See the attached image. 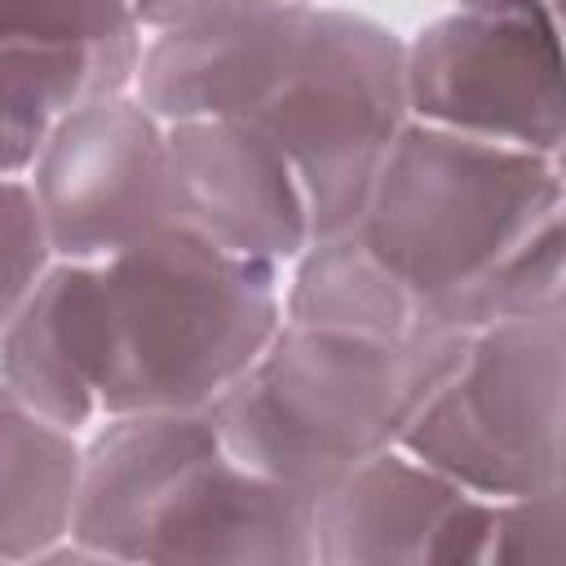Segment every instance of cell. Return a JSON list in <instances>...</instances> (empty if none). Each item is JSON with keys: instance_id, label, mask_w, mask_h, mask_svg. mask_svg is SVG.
<instances>
[{"instance_id": "obj_1", "label": "cell", "mask_w": 566, "mask_h": 566, "mask_svg": "<svg viewBox=\"0 0 566 566\" xmlns=\"http://www.w3.org/2000/svg\"><path fill=\"white\" fill-rule=\"evenodd\" d=\"M137 97L164 119H243L296 168L314 239L363 217L407 128L402 35L318 0H239L155 27Z\"/></svg>"}, {"instance_id": "obj_2", "label": "cell", "mask_w": 566, "mask_h": 566, "mask_svg": "<svg viewBox=\"0 0 566 566\" xmlns=\"http://www.w3.org/2000/svg\"><path fill=\"white\" fill-rule=\"evenodd\" d=\"M314 500L239 464L208 411L106 416L44 562L314 566Z\"/></svg>"}, {"instance_id": "obj_3", "label": "cell", "mask_w": 566, "mask_h": 566, "mask_svg": "<svg viewBox=\"0 0 566 566\" xmlns=\"http://www.w3.org/2000/svg\"><path fill=\"white\" fill-rule=\"evenodd\" d=\"M566 217L562 159L407 119L349 234L402 292L416 336L491 327L500 265Z\"/></svg>"}, {"instance_id": "obj_4", "label": "cell", "mask_w": 566, "mask_h": 566, "mask_svg": "<svg viewBox=\"0 0 566 566\" xmlns=\"http://www.w3.org/2000/svg\"><path fill=\"white\" fill-rule=\"evenodd\" d=\"M93 270L97 416L203 411L283 318V270L164 226Z\"/></svg>"}, {"instance_id": "obj_5", "label": "cell", "mask_w": 566, "mask_h": 566, "mask_svg": "<svg viewBox=\"0 0 566 566\" xmlns=\"http://www.w3.org/2000/svg\"><path fill=\"white\" fill-rule=\"evenodd\" d=\"M464 345L469 332L385 340L279 318L261 354L203 411L239 464L318 495L402 442L460 367Z\"/></svg>"}, {"instance_id": "obj_6", "label": "cell", "mask_w": 566, "mask_h": 566, "mask_svg": "<svg viewBox=\"0 0 566 566\" xmlns=\"http://www.w3.org/2000/svg\"><path fill=\"white\" fill-rule=\"evenodd\" d=\"M566 305L469 332L451 380L402 433V451L473 495L566 486Z\"/></svg>"}, {"instance_id": "obj_7", "label": "cell", "mask_w": 566, "mask_h": 566, "mask_svg": "<svg viewBox=\"0 0 566 566\" xmlns=\"http://www.w3.org/2000/svg\"><path fill=\"white\" fill-rule=\"evenodd\" d=\"M407 115L460 137L562 159V13H442L402 40Z\"/></svg>"}, {"instance_id": "obj_8", "label": "cell", "mask_w": 566, "mask_h": 566, "mask_svg": "<svg viewBox=\"0 0 566 566\" xmlns=\"http://www.w3.org/2000/svg\"><path fill=\"white\" fill-rule=\"evenodd\" d=\"M27 181L62 261H102L164 226H186L168 124L137 93L97 97L66 115Z\"/></svg>"}, {"instance_id": "obj_9", "label": "cell", "mask_w": 566, "mask_h": 566, "mask_svg": "<svg viewBox=\"0 0 566 566\" xmlns=\"http://www.w3.org/2000/svg\"><path fill=\"white\" fill-rule=\"evenodd\" d=\"M495 500L402 447L340 473L314 500V566H486Z\"/></svg>"}, {"instance_id": "obj_10", "label": "cell", "mask_w": 566, "mask_h": 566, "mask_svg": "<svg viewBox=\"0 0 566 566\" xmlns=\"http://www.w3.org/2000/svg\"><path fill=\"white\" fill-rule=\"evenodd\" d=\"M168 159L181 221L208 243L279 270L314 243L301 177L261 128L243 119H177L168 124Z\"/></svg>"}, {"instance_id": "obj_11", "label": "cell", "mask_w": 566, "mask_h": 566, "mask_svg": "<svg viewBox=\"0 0 566 566\" xmlns=\"http://www.w3.org/2000/svg\"><path fill=\"white\" fill-rule=\"evenodd\" d=\"M0 380L44 420L80 433L97 420L93 385V270L53 261L0 332Z\"/></svg>"}, {"instance_id": "obj_12", "label": "cell", "mask_w": 566, "mask_h": 566, "mask_svg": "<svg viewBox=\"0 0 566 566\" xmlns=\"http://www.w3.org/2000/svg\"><path fill=\"white\" fill-rule=\"evenodd\" d=\"M146 31L84 44L0 40V177H27L49 133L97 97L128 93Z\"/></svg>"}, {"instance_id": "obj_13", "label": "cell", "mask_w": 566, "mask_h": 566, "mask_svg": "<svg viewBox=\"0 0 566 566\" xmlns=\"http://www.w3.org/2000/svg\"><path fill=\"white\" fill-rule=\"evenodd\" d=\"M80 455L71 429L0 380V562H44L71 535Z\"/></svg>"}, {"instance_id": "obj_14", "label": "cell", "mask_w": 566, "mask_h": 566, "mask_svg": "<svg viewBox=\"0 0 566 566\" xmlns=\"http://www.w3.org/2000/svg\"><path fill=\"white\" fill-rule=\"evenodd\" d=\"M44 212L27 177H0V332L53 265Z\"/></svg>"}, {"instance_id": "obj_15", "label": "cell", "mask_w": 566, "mask_h": 566, "mask_svg": "<svg viewBox=\"0 0 566 566\" xmlns=\"http://www.w3.org/2000/svg\"><path fill=\"white\" fill-rule=\"evenodd\" d=\"M142 31L133 0H0V40L84 44Z\"/></svg>"}, {"instance_id": "obj_16", "label": "cell", "mask_w": 566, "mask_h": 566, "mask_svg": "<svg viewBox=\"0 0 566 566\" xmlns=\"http://www.w3.org/2000/svg\"><path fill=\"white\" fill-rule=\"evenodd\" d=\"M566 562V486L495 500L486 566H562Z\"/></svg>"}, {"instance_id": "obj_17", "label": "cell", "mask_w": 566, "mask_h": 566, "mask_svg": "<svg viewBox=\"0 0 566 566\" xmlns=\"http://www.w3.org/2000/svg\"><path fill=\"white\" fill-rule=\"evenodd\" d=\"M217 4H239V0H133V13L142 22V31H155V27L181 22V18L203 13V9H217Z\"/></svg>"}, {"instance_id": "obj_18", "label": "cell", "mask_w": 566, "mask_h": 566, "mask_svg": "<svg viewBox=\"0 0 566 566\" xmlns=\"http://www.w3.org/2000/svg\"><path fill=\"white\" fill-rule=\"evenodd\" d=\"M469 13H526V9H548L562 13V0H455Z\"/></svg>"}]
</instances>
